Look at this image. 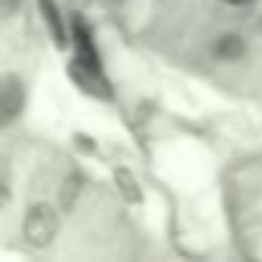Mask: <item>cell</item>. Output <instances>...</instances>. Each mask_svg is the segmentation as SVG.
Instances as JSON below:
<instances>
[{
	"label": "cell",
	"instance_id": "cell-6",
	"mask_svg": "<svg viewBox=\"0 0 262 262\" xmlns=\"http://www.w3.org/2000/svg\"><path fill=\"white\" fill-rule=\"evenodd\" d=\"M216 56H222V59H237V56H244V40H241L237 34H225V37H219V43H216Z\"/></svg>",
	"mask_w": 262,
	"mask_h": 262
},
{
	"label": "cell",
	"instance_id": "cell-7",
	"mask_svg": "<svg viewBox=\"0 0 262 262\" xmlns=\"http://www.w3.org/2000/svg\"><path fill=\"white\" fill-rule=\"evenodd\" d=\"M13 194V176H10V164L0 158V207H4Z\"/></svg>",
	"mask_w": 262,
	"mask_h": 262
},
{
	"label": "cell",
	"instance_id": "cell-4",
	"mask_svg": "<svg viewBox=\"0 0 262 262\" xmlns=\"http://www.w3.org/2000/svg\"><path fill=\"white\" fill-rule=\"evenodd\" d=\"M40 10H43V19H47V25H50L53 40H56L59 47H65V43H68V34H65V25H62V16H59L56 4H53V0H40Z\"/></svg>",
	"mask_w": 262,
	"mask_h": 262
},
{
	"label": "cell",
	"instance_id": "cell-2",
	"mask_svg": "<svg viewBox=\"0 0 262 262\" xmlns=\"http://www.w3.org/2000/svg\"><path fill=\"white\" fill-rule=\"evenodd\" d=\"M25 108V83L19 77H0V126L16 120Z\"/></svg>",
	"mask_w": 262,
	"mask_h": 262
},
{
	"label": "cell",
	"instance_id": "cell-8",
	"mask_svg": "<svg viewBox=\"0 0 262 262\" xmlns=\"http://www.w3.org/2000/svg\"><path fill=\"white\" fill-rule=\"evenodd\" d=\"M225 4H231V7H244V4H250V0H225Z\"/></svg>",
	"mask_w": 262,
	"mask_h": 262
},
{
	"label": "cell",
	"instance_id": "cell-9",
	"mask_svg": "<svg viewBox=\"0 0 262 262\" xmlns=\"http://www.w3.org/2000/svg\"><path fill=\"white\" fill-rule=\"evenodd\" d=\"M7 7H16V0H7Z\"/></svg>",
	"mask_w": 262,
	"mask_h": 262
},
{
	"label": "cell",
	"instance_id": "cell-1",
	"mask_svg": "<svg viewBox=\"0 0 262 262\" xmlns=\"http://www.w3.org/2000/svg\"><path fill=\"white\" fill-rule=\"evenodd\" d=\"M22 234L31 247H50L59 234V213L50 204H31L22 219Z\"/></svg>",
	"mask_w": 262,
	"mask_h": 262
},
{
	"label": "cell",
	"instance_id": "cell-3",
	"mask_svg": "<svg viewBox=\"0 0 262 262\" xmlns=\"http://www.w3.org/2000/svg\"><path fill=\"white\" fill-rule=\"evenodd\" d=\"M74 43H77V65L80 68H90V71H99V56H96L93 40H90V31L83 28L80 19H74Z\"/></svg>",
	"mask_w": 262,
	"mask_h": 262
},
{
	"label": "cell",
	"instance_id": "cell-5",
	"mask_svg": "<svg viewBox=\"0 0 262 262\" xmlns=\"http://www.w3.org/2000/svg\"><path fill=\"white\" fill-rule=\"evenodd\" d=\"M114 179H117V188H120V194H123V201H129V204H139L142 201V191H139V182L133 179V173L129 170H114Z\"/></svg>",
	"mask_w": 262,
	"mask_h": 262
}]
</instances>
